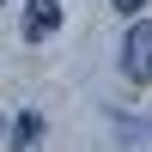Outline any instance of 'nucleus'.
Returning a JSON list of instances; mask_svg holds the SVG:
<instances>
[{
	"instance_id": "39448f33",
	"label": "nucleus",
	"mask_w": 152,
	"mask_h": 152,
	"mask_svg": "<svg viewBox=\"0 0 152 152\" xmlns=\"http://www.w3.org/2000/svg\"><path fill=\"white\" fill-rule=\"evenodd\" d=\"M0 6H6V0H0Z\"/></svg>"
},
{
	"instance_id": "f03ea898",
	"label": "nucleus",
	"mask_w": 152,
	"mask_h": 152,
	"mask_svg": "<svg viewBox=\"0 0 152 152\" xmlns=\"http://www.w3.org/2000/svg\"><path fill=\"white\" fill-rule=\"evenodd\" d=\"M61 31V0H24V43H49Z\"/></svg>"
},
{
	"instance_id": "f257e3e1",
	"label": "nucleus",
	"mask_w": 152,
	"mask_h": 152,
	"mask_svg": "<svg viewBox=\"0 0 152 152\" xmlns=\"http://www.w3.org/2000/svg\"><path fill=\"white\" fill-rule=\"evenodd\" d=\"M116 61H122V79H128V85H146V79H152V18L134 12V24L122 31Z\"/></svg>"
},
{
	"instance_id": "20e7f679",
	"label": "nucleus",
	"mask_w": 152,
	"mask_h": 152,
	"mask_svg": "<svg viewBox=\"0 0 152 152\" xmlns=\"http://www.w3.org/2000/svg\"><path fill=\"white\" fill-rule=\"evenodd\" d=\"M140 6H146V0H116V12H122V18H134Z\"/></svg>"
},
{
	"instance_id": "7ed1b4c3",
	"label": "nucleus",
	"mask_w": 152,
	"mask_h": 152,
	"mask_svg": "<svg viewBox=\"0 0 152 152\" xmlns=\"http://www.w3.org/2000/svg\"><path fill=\"white\" fill-rule=\"evenodd\" d=\"M43 116L37 110H24V116H12V152H31V146H43Z\"/></svg>"
}]
</instances>
